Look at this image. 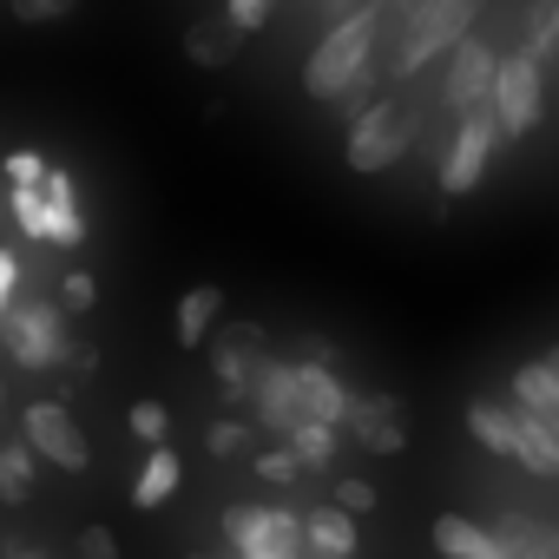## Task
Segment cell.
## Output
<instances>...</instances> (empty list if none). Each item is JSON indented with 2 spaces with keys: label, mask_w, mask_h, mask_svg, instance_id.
Instances as JSON below:
<instances>
[{
  "label": "cell",
  "mask_w": 559,
  "mask_h": 559,
  "mask_svg": "<svg viewBox=\"0 0 559 559\" xmlns=\"http://www.w3.org/2000/svg\"><path fill=\"white\" fill-rule=\"evenodd\" d=\"M376 34H382V14H343V21L317 40V53H310V67H304L310 99H336L343 86H356V80L369 73Z\"/></svg>",
  "instance_id": "cell-1"
},
{
  "label": "cell",
  "mask_w": 559,
  "mask_h": 559,
  "mask_svg": "<svg viewBox=\"0 0 559 559\" xmlns=\"http://www.w3.org/2000/svg\"><path fill=\"white\" fill-rule=\"evenodd\" d=\"M408 145H415V106L408 99H369L356 112V126H349L343 158H349V171L369 178V171H389Z\"/></svg>",
  "instance_id": "cell-2"
},
{
  "label": "cell",
  "mask_w": 559,
  "mask_h": 559,
  "mask_svg": "<svg viewBox=\"0 0 559 559\" xmlns=\"http://www.w3.org/2000/svg\"><path fill=\"white\" fill-rule=\"evenodd\" d=\"M0 330H8V356L21 362V369H60L67 356H73V343H67V310L60 304H47V297H14L8 304V317H0Z\"/></svg>",
  "instance_id": "cell-3"
},
{
  "label": "cell",
  "mask_w": 559,
  "mask_h": 559,
  "mask_svg": "<svg viewBox=\"0 0 559 559\" xmlns=\"http://www.w3.org/2000/svg\"><path fill=\"white\" fill-rule=\"evenodd\" d=\"M224 539L237 559H297L304 552V513L290 507H224Z\"/></svg>",
  "instance_id": "cell-4"
},
{
  "label": "cell",
  "mask_w": 559,
  "mask_h": 559,
  "mask_svg": "<svg viewBox=\"0 0 559 559\" xmlns=\"http://www.w3.org/2000/svg\"><path fill=\"white\" fill-rule=\"evenodd\" d=\"M480 8H487V0H428V8H421V21H415L402 40H395V73H415V67H428L435 53L461 47Z\"/></svg>",
  "instance_id": "cell-5"
},
{
  "label": "cell",
  "mask_w": 559,
  "mask_h": 559,
  "mask_svg": "<svg viewBox=\"0 0 559 559\" xmlns=\"http://www.w3.org/2000/svg\"><path fill=\"white\" fill-rule=\"evenodd\" d=\"M539 106H546V80H539V67H533L526 53H507V60L493 67V99H487L500 139H526V132L539 126Z\"/></svg>",
  "instance_id": "cell-6"
},
{
  "label": "cell",
  "mask_w": 559,
  "mask_h": 559,
  "mask_svg": "<svg viewBox=\"0 0 559 559\" xmlns=\"http://www.w3.org/2000/svg\"><path fill=\"white\" fill-rule=\"evenodd\" d=\"M21 441H27L34 461H47V467H60V474H80V467L93 461L86 428H80L60 402H34V408L21 415Z\"/></svg>",
  "instance_id": "cell-7"
},
{
  "label": "cell",
  "mask_w": 559,
  "mask_h": 559,
  "mask_svg": "<svg viewBox=\"0 0 559 559\" xmlns=\"http://www.w3.org/2000/svg\"><path fill=\"white\" fill-rule=\"evenodd\" d=\"M493 145H500V126H493V112H487V106L461 112V126H454V145H448V158H441V191H448V198H467V191L487 178V165H493Z\"/></svg>",
  "instance_id": "cell-8"
},
{
  "label": "cell",
  "mask_w": 559,
  "mask_h": 559,
  "mask_svg": "<svg viewBox=\"0 0 559 559\" xmlns=\"http://www.w3.org/2000/svg\"><path fill=\"white\" fill-rule=\"evenodd\" d=\"M493 67H500V53L467 34L461 47H448V86H441V99H448L454 112L487 106V99H493Z\"/></svg>",
  "instance_id": "cell-9"
},
{
  "label": "cell",
  "mask_w": 559,
  "mask_h": 559,
  "mask_svg": "<svg viewBox=\"0 0 559 559\" xmlns=\"http://www.w3.org/2000/svg\"><path fill=\"white\" fill-rule=\"evenodd\" d=\"M250 408H257V421L270 428V435H297L304 428V408H297V382H290V362H276V356H263L257 362V376H250V395H243Z\"/></svg>",
  "instance_id": "cell-10"
},
{
  "label": "cell",
  "mask_w": 559,
  "mask_h": 559,
  "mask_svg": "<svg viewBox=\"0 0 559 559\" xmlns=\"http://www.w3.org/2000/svg\"><path fill=\"white\" fill-rule=\"evenodd\" d=\"M343 428H349L369 454H402V448H408V415H402L395 395H349Z\"/></svg>",
  "instance_id": "cell-11"
},
{
  "label": "cell",
  "mask_w": 559,
  "mask_h": 559,
  "mask_svg": "<svg viewBox=\"0 0 559 559\" xmlns=\"http://www.w3.org/2000/svg\"><path fill=\"white\" fill-rule=\"evenodd\" d=\"M257 362H263V330H257V323H230V330L211 343V369H217V382H224V395H230V402H243V395H250Z\"/></svg>",
  "instance_id": "cell-12"
},
{
  "label": "cell",
  "mask_w": 559,
  "mask_h": 559,
  "mask_svg": "<svg viewBox=\"0 0 559 559\" xmlns=\"http://www.w3.org/2000/svg\"><path fill=\"white\" fill-rule=\"evenodd\" d=\"M290 382H297V408L304 421H323V428H343V408H349V389L330 362H290Z\"/></svg>",
  "instance_id": "cell-13"
},
{
  "label": "cell",
  "mask_w": 559,
  "mask_h": 559,
  "mask_svg": "<svg viewBox=\"0 0 559 559\" xmlns=\"http://www.w3.org/2000/svg\"><path fill=\"white\" fill-rule=\"evenodd\" d=\"M513 415L533 421V428L559 448V382H552L539 362H520V369H513Z\"/></svg>",
  "instance_id": "cell-14"
},
{
  "label": "cell",
  "mask_w": 559,
  "mask_h": 559,
  "mask_svg": "<svg viewBox=\"0 0 559 559\" xmlns=\"http://www.w3.org/2000/svg\"><path fill=\"white\" fill-rule=\"evenodd\" d=\"M487 533H493L500 559H559V533L539 526V520H526V513H500Z\"/></svg>",
  "instance_id": "cell-15"
},
{
  "label": "cell",
  "mask_w": 559,
  "mask_h": 559,
  "mask_svg": "<svg viewBox=\"0 0 559 559\" xmlns=\"http://www.w3.org/2000/svg\"><path fill=\"white\" fill-rule=\"evenodd\" d=\"M304 552H323V559H356V520L330 500V507H310L304 513Z\"/></svg>",
  "instance_id": "cell-16"
},
{
  "label": "cell",
  "mask_w": 559,
  "mask_h": 559,
  "mask_svg": "<svg viewBox=\"0 0 559 559\" xmlns=\"http://www.w3.org/2000/svg\"><path fill=\"white\" fill-rule=\"evenodd\" d=\"M435 552H441V559H500L493 533H487L480 520H467V513H441V520H435Z\"/></svg>",
  "instance_id": "cell-17"
},
{
  "label": "cell",
  "mask_w": 559,
  "mask_h": 559,
  "mask_svg": "<svg viewBox=\"0 0 559 559\" xmlns=\"http://www.w3.org/2000/svg\"><path fill=\"white\" fill-rule=\"evenodd\" d=\"M217 310H224V290H217V284H198V290H185V297H178V317H171L178 343H185V349H204V343H211V323H217Z\"/></svg>",
  "instance_id": "cell-18"
},
{
  "label": "cell",
  "mask_w": 559,
  "mask_h": 559,
  "mask_svg": "<svg viewBox=\"0 0 559 559\" xmlns=\"http://www.w3.org/2000/svg\"><path fill=\"white\" fill-rule=\"evenodd\" d=\"M467 435H474L487 454H507V461H513V441H520L513 402H467Z\"/></svg>",
  "instance_id": "cell-19"
},
{
  "label": "cell",
  "mask_w": 559,
  "mask_h": 559,
  "mask_svg": "<svg viewBox=\"0 0 559 559\" xmlns=\"http://www.w3.org/2000/svg\"><path fill=\"white\" fill-rule=\"evenodd\" d=\"M178 480H185L178 454H171V448H152L145 467H139V480H132V507H139V513H158V507L178 493Z\"/></svg>",
  "instance_id": "cell-20"
},
{
  "label": "cell",
  "mask_w": 559,
  "mask_h": 559,
  "mask_svg": "<svg viewBox=\"0 0 559 559\" xmlns=\"http://www.w3.org/2000/svg\"><path fill=\"white\" fill-rule=\"evenodd\" d=\"M237 47H243V34H237L230 21H198V27H185V53H191L198 67H230Z\"/></svg>",
  "instance_id": "cell-21"
},
{
  "label": "cell",
  "mask_w": 559,
  "mask_h": 559,
  "mask_svg": "<svg viewBox=\"0 0 559 559\" xmlns=\"http://www.w3.org/2000/svg\"><path fill=\"white\" fill-rule=\"evenodd\" d=\"M520 53H526L533 67L559 53V0H533V14H526V40H520Z\"/></svg>",
  "instance_id": "cell-22"
},
{
  "label": "cell",
  "mask_w": 559,
  "mask_h": 559,
  "mask_svg": "<svg viewBox=\"0 0 559 559\" xmlns=\"http://www.w3.org/2000/svg\"><path fill=\"white\" fill-rule=\"evenodd\" d=\"M0 500H8V507L34 500V454H27V441L21 448H0Z\"/></svg>",
  "instance_id": "cell-23"
},
{
  "label": "cell",
  "mask_w": 559,
  "mask_h": 559,
  "mask_svg": "<svg viewBox=\"0 0 559 559\" xmlns=\"http://www.w3.org/2000/svg\"><path fill=\"white\" fill-rule=\"evenodd\" d=\"M513 461L520 467H533V474H546V480H559V448L533 428V421H520V441H513Z\"/></svg>",
  "instance_id": "cell-24"
},
{
  "label": "cell",
  "mask_w": 559,
  "mask_h": 559,
  "mask_svg": "<svg viewBox=\"0 0 559 559\" xmlns=\"http://www.w3.org/2000/svg\"><path fill=\"white\" fill-rule=\"evenodd\" d=\"M290 454H297L304 467H330V461H336V428H323V421H304V428L290 435Z\"/></svg>",
  "instance_id": "cell-25"
},
{
  "label": "cell",
  "mask_w": 559,
  "mask_h": 559,
  "mask_svg": "<svg viewBox=\"0 0 559 559\" xmlns=\"http://www.w3.org/2000/svg\"><path fill=\"white\" fill-rule=\"evenodd\" d=\"M132 435H139L145 448H165V435H171V415H165V402H132Z\"/></svg>",
  "instance_id": "cell-26"
},
{
  "label": "cell",
  "mask_w": 559,
  "mask_h": 559,
  "mask_svg": "<svg viewBox=\"0 0 559 559\" xmlns=\"http://www.w3.org/2000/svg\"><path fill=\"white\" fill-rule=\"evenodd\" d=\"M93 304H99V284H93L86 270H67V276H60V310H67V317H86Z\"/></svg>",
  "instance_id": "cell-27"
},
{
  "label": "cell",
  "mask_w": 559,
  "mask_h": 559,
  "mask_svg": "<svg viewBox=\"0 0 559 559\" xmlns=\"http://www.w3.org/2000/svg\"><path fill=\"white\" fill-rule=\"evenodd\" d=\"M297 474H304V461H297L290 448H263V454H257V480H270V487H290Z\"/></svg>",
  "instance_id": "cell-28"
},
{
  "label": "cell",
  "mask_w": 559,
  "mask_h": 559,
  "mask_svg": "<svg viewBox=\"0 0 559 559\" xmlns=\"http://www.w3.org/2000/svg\"><path fill=\"white\" fill-rule=\"evenodd\" d=\"M270 14H276V0H224V21H230L243 40H250V34L270 21Z\"/></svg>",
  "instance_id": "cell-29"
},
{
  "label": "cell",
  "mask_w": 559,
  "mask_h": 559,
  "mask_svg": "<svg viewBox=\"0 0 559 559\" xmlns=\"http://www.w3.org/2000/svg\"><path fill=\"white\" fill-rule=\"evenodd\" d=\"M40 178H47L40 152H8V185H40Z\"/></svg>",
  "instance_id": "cell-30"
},
{
  "label": "cell",
  "mask_w": 559,
  "mask_h": 559,
  "mask_svg": "<svg viewBox=\"0 0 559 559\" xmlns=\"http://www.w3.org/2000/svg\"><path fill=\"white\" fill-rule=\"evenodd\" d=\"M243 448H250V428H243V421H217V428H211V454L230 461V454H243Z\"/></svg>",
  "instance_id": "cell-31"
},
{
  "label": "cell",
  "mask_w": 559,
  "mask_h": 559,
  "mask_svg": "<svg viewBox=\"0 0 559 559\" xmlns=\"http://www.w3.org/2000/svg\"><path fill=\"white\" fill-rule=\"evenodd\" d=\"M376 500H382V493H376V487H369V480H343V487H336V507H343V513H349V520H356V513H369V507H376Z\"/></svg>",
  "instance_id": "cell-32"
},
{
  "label": "cell",
  "mask_w": 559,
  "mask_h": 559,
  "mask_svg": "<svg viewBox=\"0 0 559 559\" xmlns=\"http://www.w3.org/2000/svg\"><path fill=\"white\" fill-rule=\"evenodd\" d=\"M80 559H119L112 526H80Z\"/></svg>",
  "instance_id": "cell-33"
},
{
  "label": "cell",
  "mask_w": 559,
  "mask_h": 559,
  "mask_svg": "<svg viewBox=\"0 0 559 559\" xmlns=\"http://www.w3.org/2000/svg\"><path fill=\"white\" fill-rule=\"evenodd\" d=\"M8 8H14L21 21H60V14L73 8V0H8Z\"/></svg>",
  "instance_id": "cell-34"
},
{
  "label": "cell",
  "mask_w": 559,
  "mask_h": 559,
  "mask_svg": "<svg viewBox=\"0 0 559 559\" xmlns=\"http://www.w3.org/2000/svg\"><path fill=\"white\" fill-rule=\"evenodd\" d=\"M14 290H21V257H14V250H0V317H8Z\"/></svg>",
  "instance_id": "cell-35"
},
{
  "label": "cell",
  "mask_w": 559,
  "mask_h": 559,
  "mask_svg": "<svg viewBox=\"0 0 559 559\" xmlns=\"http://www.w3.org/2000/svg\"><path fill=\"white\" fill-rule=\"evenodd\" d=\"M389 0H349V14H382Z\"/></svg>",
  "instance_id": "cell-36"
},
{
  "label": "cell",
  "mask_w": 559,
  "mask_h": 559,
  "mask_svg": "<svg viewBox=\"0 0 559 559\" xmlns=\"http://www.w3.org/2000/svg\"><path fill=\"white\" fill-rule=\"evenodd\" d=\"M539 369H546V376H552V382H559V343H552V349H546V356H539Z\"/></svg>",
  "instance_id": "cell-37"
},
{
  "label": "cell",
  "mask_w": 559,
  "mask_h": 559,
  "mask_svg": "<svg viewBox=\"0 0 559 559\" xmlns=\"http://www.w3.org/2000/svg\"><path fill=\"white\" fill-rule=\"evenodd\" d=\"M317 8H330V14L343 21V14H349V0H317Z\"/></svg>",
  "instance_id": "cell-38"
},
{
  "label": "cell",
  "mask_w": 559,
  "mask_h": 559,
  "mask_svg": "<svg viewBox=\"0 0 559 559\" xmlns=\"http://www.w3.org/2000/svg\"><path fill=\"white\" fill-rule=\"evenodd\" d=\"M297 559H323V552H297Z\"/></svg>",
  "instance_id": "cell-39"
},
{
  "label": "cell",
  "mask_w": 559,
  "mask_h": 559,
  "mask_svg": "<svg viewBox=\"0 0 559 559\" xmlns=\"http://www.w3.org/2000/svg\"><path fill=\"white\" fill-rule=\"evenodd\" d=\"M21 559H47V552H21Z\"/></svg>",
  "instance_id": "cell-40"
},
{
  "label": "cell",
  "mask_w": 559,
  "mask_h": 559,
  "mask_svg": "<svg viewBox=\"0 0 559 559\" xmlns=\"http://www.w3.org/2000/svg\"><path fill=\"white\" fill-rule=\"evenodd\" d=\"M198 559H204V552H198Z\"/></svg>",
  "instance_id": "cell-41"
}]
</instances>
